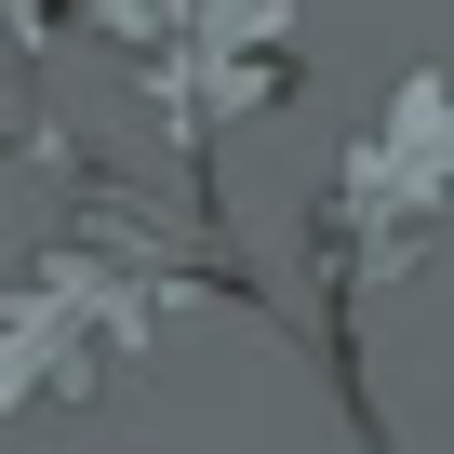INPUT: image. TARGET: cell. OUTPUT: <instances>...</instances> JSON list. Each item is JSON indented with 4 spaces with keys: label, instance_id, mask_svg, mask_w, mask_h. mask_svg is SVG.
Segmentation results:
<instances>
[{
    "label": "cell",
    "instance_id": "1",
    "mask_svg": "<svg viewBox=\"0 0 454 454\" xmlns=\"http://www.w3.org/2000/svg\"><path fill=\"white\" fill-rule=\"evenodd\" d=\"M160 321V281L121 254H41L14 294H0V414L14 401H81L107 387Z\"/></svg>",
    "mask_w": 454,
    "mask_h": 454
},
{
    "label": "cell",
    "instance_id": "2",
    "mask_svg": "<svg viewBox=\"0 0 454 454\" xmlns=\"http://www.w3.org/2000/svg\"><path fill=\"white\" fill-rule=\"evenodd\" d=\"M441 200H454V81L414 67V81L387 94V121H374V134L348 147V174H334V241L374 254V268H401L427 227H441Z\"/></svg>",
    "mask_w": 454,
    "mask_h": 454
}]
</instances>
